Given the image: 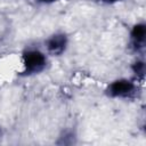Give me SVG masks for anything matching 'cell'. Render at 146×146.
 Masks as SVG:
<instances>
[{
	"instance_id": "obj_1",
	"label": "cell",
	"mask_w": 146,
	"mask_h": 146,
	"mask_svg": "<svg viewBox=\"0 0 146 146\" xmlns=\"http://www.w3.org/2000/svg\"><path fill=\"white\" fill-rule=\"evenodd\" d=\"M22 71L21 75L25 78H31L41 74L46 71L49 58L46 51L36 47H26L21 55Z\"/></svg>"
},
{
	"instance_id": "obj_2",
	"label": "cell",
	"mask_w": 146,
	"mask_h": 146,
	"mask_svg": "<svg viewBox=\"0 0 146 146\" xmlns=\"http://www.w3.org/2000/svg\"><path fill=\"white\" fill-rule=\"evenodd\" d=\"M139 91V83L135 79L119 78L110 83L104 89V94L111 99L130 100L137 97Z\"/></svg>"
},
{
	"instance_id": "obj_3",
	"label": "cell",
	"mask_w": 146,
	"mask_h": 146,
	"mask_svg": "<svg viewBox=\"0 0 146 146\" xmlns=\"http://www.w3.org/2000/svg\"><path fill=\"white\" fill-rule=\"evenodd\" d=\"M70 40L68 35L63 31H57L48 35L43 41L44 51L48 56L59 57L64 55L68 48Z\"/></svg>"
},
{
	"instance_id": "obj_4",
	"label": "cell",
	"mask_w": 146,
	"mask_h": 146,
	"mask_svg": "<svg viewBox=\"0 0 146 146\" xmlns=\"http://www.w3.org/2000/svg\"><path fill=\"white\" fill-rule=\"evenodd\" d=\"M146 47V24L135 23L129 32V48L136 55H143Z\"/></svg>"
},
{
	"instance_id": "obj_5",
	"label": "cell",
	"mask_w": 146,
	"mask_h": 146,
	"mask_svg": "<svg viewBox=\"0 0 146 146\" xmlns=\"http://www.w3.org/2000/svg\"><path fill=\"white\" fill-rule=\"evenodd\" d=\"M131 73H132V79H135L138 83H141L145 78V60L143 58H136L133 63L130 66Z\"/></svg>"
},
{
	"instance_id": "obj_6",
	"label": "cell",
	"mask_w": 146,
	"mask_h": 146,
	"mask_svg": "<svg viewBox=\"0 0 146 146\" xmlns=\"http://www.w3.org/2000/svg\"><path fill=\"white\" fill-rule=\"evenodd\" d=\"M75 139H76V133L73 130H71V129H66V130H64L58 136L57 144H60V145H71V144H75Z\"/></svg>"
},
{
	"instance_id": "obj_7",
	"label": "cell",
	"mask_w": 146,
	"mask_h": 146,
	"mask_svg": "<svg viewBox=\"0 0 146 146\" xmlns=\"http://www.w3.org/2000/svg\"><path fill=\"white\" fill-rule=\"evenodd\" d=\"M98 1H100L102 3H105V5H115V3L122 2L124 0H98Z\"/></svg>"
},
{
	"instance_id": "obj_8",
	"label": "cell",
	"mask_w": 146,
	"mask_h": 146,
	"mask_svg": "<svg viewBox=\"0 0 146 146\" xmlns=\"http://www.w3.org/2000/svg\"><path fill=\"white\" fill-rule=\"evenodd\" d=\"M39 3H42V5H52V3H56V2H59L62 0H36Z\"/></svg>"
},
{
	"instance_id": "obj_9",
	"label": "cell",
	"mask_w": 146,
	"mask_h": 146,
	"mask_svg": "<svg viewBox=\"0 0 146 146\" xmlns=\"http://www.w3.org/2000/svg\"><path fill=\"white\" fill-rule=\"evenodd\" d=\"M1 137H2V130H1V128H0V139H1Z\"/></svg>"
}]
</instances>
